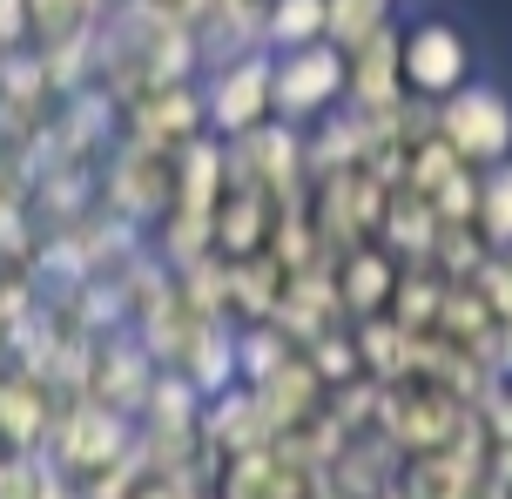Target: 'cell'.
<instances>
[{"label": "cell", "instance_id": "cell-1", "mask_svg": "<svg viewBox=\"0 0 512 499\" xmlns=\"http://www.w3.org/2000/svg\"><path fill=\"white\" fill-rule=\"evenodd\" d=\"M398 68H405V81H411V88H425V95H459V81H465V41L445 21H425V27H411V34H405Z\"/></svg>", "mask_w": 512, "mask_h": 499}, {"label": "cell", "instance_id": "cell-3", "mask_svg": "<svg viewBox=\"0 0 512 499\" xmlns=\"http://www.w3.org/2000/svg\"><path fill=\"white\" fill-rule=\"evenodd\" d=\"M479 216H486V230L499 243H512V169H499V176H492V203Z\"/></svg>", "mask_w": 512, "mask_h": 499}, {"label": "cell", "instance_id": "cell-2", "mask_svg": "<svg viewBox=\"0 0 512 499\" xmlns=\"http://www.w3.org/2000/svg\"><path fill=\"white\" fill-rule=\"evenodd\" d=\"M445 135L459 142L465 156H506L512 142V115L499 95H486V88H459L452 95V108H445Z\"/></svg>", "mask_w": 512, "mask_h": 499}]
</instances>
